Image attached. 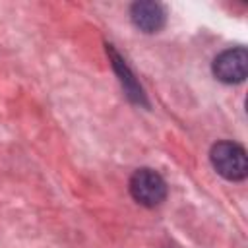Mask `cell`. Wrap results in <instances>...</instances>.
<instances>
[{
    "mask_svg": "<svg viewBox=\"0 0 248 248\" xmlns=\"http://www.w3.org/2000/svg\"><path fill=\"white\" fill-rule=\"evenodd\" d=\"M130 19L140 31L157 33L163 29V25L167 21V14L159 2L141 0V2H134L130 6Z\"/></svg>",
    "mask_w": 248,
    "mask_h": 248,
    "instance_id": "4",
    "label": "cell"
},
{
    "mask_svg": "<svg viewBox=\"0 0 248 248\" xmlns=\"http://www.w3.org/2000/svg\"><path fill=\"white\" fill-rule=\"evenodd\" d=\"M213 76L227 85H236L246 79L248 74V52L244 46H232L219 52L211 64Z\"/></svg>",
    "mask_w": 248,
    "mask_h": 248,
    "instance_id": "3",
    "label": "cell"
},
{
    "mask_svg": "<svg viewBox=\"0 0 248 248\" xmlns=\"http://www.w3.org/2000/svg\"><path fill=\"white\" fill-rule=\"evenodd\" d=\"M209 161L217 174L231 182H240L248 176V159H246V149L236 143V141H217L213 143L209 151Z\"/></svg>",
    "mask_w": 248,
    "mask_h": 248,
    "instance_id": "1",
    "label": "cell"
},
{
    "mask_svg": "<svg viewBox=\"0 0 248 248\" xmlns=\"http://www.w3.org/2000/svg\"><path fill=\"white\" fill-rule=\"evenodd\" d=\"M130 194L132 198L143 205V207H157L167 200V182L165 178L147 167H141L138 170H134V174L130 176L128 182Z\"/></svg>",
    "mask_w": 248,
    "mask_h": 248,
    "instance_id": "2",
    "label": "cell"
},
{
    "mask_svg": "<svg viewBox=\"0 0 248 248\" xmlns=\"http://www.w3.org/2000/svg\"><path fill=\"white\" fill-rule=\"evenodd\" d=\"M107 54H108V58H110V64H112V68H114V72H116V76H118V81H120V85H122L126 97H128L132 103H136V105L147 107L145 93H143L141 85L138 83L134 72H132L130 66L126 64V60L114 50L112 45H107Z\"/></svg>",
    "mask_w": 248,
    "mask_h": 248,
    "instance_id": "5",
    "label": "cell"
}]
</instances>
